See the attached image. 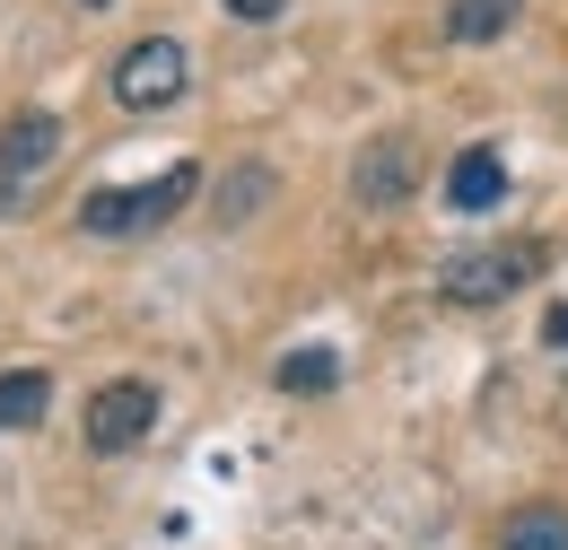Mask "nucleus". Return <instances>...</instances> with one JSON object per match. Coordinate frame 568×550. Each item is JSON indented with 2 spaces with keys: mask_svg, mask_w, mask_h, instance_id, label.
Listing matches in <instances>:
<instances>
[{
  "mask_svg": "<svg viewBox=\"0 0 568 550\" xmlns=\"http://www.w3.org/2000/svg\"><path fill=\"white\" fill-rule=\"evenodd\" d=\"M62 149H71V140H62V114H18V123L0 132V218H18V210L53 184Z\"/></svg>",
  "mask_w": 568,
  "mask_h": 550,
  "instance_id": "2",
  "label": "nucleus"
},
{
  "mask_svg": "<svg viewBox=\"0 0 568 550\" xmlns=\"http://www.w3.org/2000/svg\"><path fill=\"white\" fill-rule=\"evenodd\" d=\"M193 193H202V166H166V175H149V184H97V193L79 202V236H149V227H166Z\"/></svg>",
  "mask_w": 568,
  "mask_h": 550,
  "instance_id": "1",
  "label": "nucleus"
},
{
  "mask_svg": "<svg viewBox=\"0 0 568 550\" xmlns=\"http://www.w3.org/2000/svg\"><path fill=\"white\" fill-rule=\"evenodd\" d=\"M149 428H158V385L114 376L88 394V455H132V446H149Z\"/></svg>",
  "mask_w": 568,
  "mask_h": 550,
  "instance_id": "5",
  "label": "nucleus"
},
{
  "mask_svg": "<svg viewBox=\"0 0 568 550\" xmlns=\"http://www.w3.org/2000/svg\"><path fill=\"white\" fill-rule=\"evenodd\" d=\"M420 184V140L412 132H376L367 149L351 157V202L358 210H403Z\"/></svg>",
  "mask_w": 568,
  "mask_h": 550,
  "instance_id": "6",
  "label": "nucleus"
},
{
  "mask_svg": "<svg viewBox=\"0 0 568 550\" xmlns=\"http://www.w3.org/2000/svg\"><path fill=\"white\" fill-rule=\"evenodd\" d=\"M342 385V358L324 342H306V349H288L281 358V394H333Z\"/></svg>",
  "mask_w": 568,
  "mask_h": 550,
  "instance_id": "10",
  "label": "nucleus"
},
{
  "mask_svg": "<svg viewBox=\"0 0 568 550\" xmlns=\"http://www.w3.org/2000/svg\"><path fill=\"white\" fill-rule=\"evenodd\" d=\"M254 202H272V166H236L219 184V218H254Z\"/></svg>",
  "mask_w": 568,
  "mask_h": 550,
  "instance_id": "12",
  "label": "nucleus"
},
{
  "mask_svg": "<svg viewBox=\"0 0 568 550\" xmlns=\"http://www.w3.org/2000/svg\"><path fill=\"white\" fill-rule=\"evenodd\" d=\"M79 9H114V0H79Z\"/></svg>",
  "mask_w": 568,
  "mask_h": 550,
  "instance_id": "15",
  "label": "nucleus"
},
{
  "mask_svg": "<svg viewBox=\"0 0 568 550\" xmlns=\"http://www.w3.org/2000/svg\"><path fill=\"white\" fill-rule=\"evenodd\" d=\"M525 18V0H446V44H498Z\"/></svg>",
  "mask_w": 568,
  "mask_h": 550,
  "instance_id": "8",
  "label": "nucleus"
},
{
  "mask_svg": "<svg viewBox=\"0 0 568 550\" xmlns=\"http://www.w3.org/2000/svg\"><path fill=\"white\" fill-rule=\"evenodd\" d=\"M507 202V157L498 149H464L455 166H446V210H464V218H481V210Z\"/></svg>",
  "mask_w": 568,
  "mask_h": 550,
  "instance_id": "7",
  "label": "nucleus"
},
{
  "mask_svg": "<svg viewBox=\"0 0 568 550\" xmlns=\"http://www.w3.org/2000/svg\"><path fill=\"white\" fill-rule=\"evenodd\" d=\"M542 333H551V342L568 349V306H551V315H542Z\"/></svg>",
  "mask_w": 568,
  "mask_h": 550,
  "instance_id": "14",
  "label": "nucleus"
},
{
  "mask_svg": "<svg viewBox=\"0 0 568 550\" xmlns=\"http://www.w3.org/2000/svg\"><path fill=\"white\" fill-rule=\"evenodd\" d=\"M219 9H227V18H245V27H272L288 0H219Z\"/></svg>",
  "mask_w": 568,
  "mask_h": 550,
  "instance_id": "13",
  "label": "nucleus"
},
{
  "mask_svg": "<svg viewBox=\"0 0 568 550\" xmlns=\"http://www.w3.org/2000/svg\"><path fill=\"white\" fill-rule=\"evenodd\" d=\"M534 272H542V245H473V254H446V263H437V288H446L455 306H498V297H516Z\"/></svg>",
  "mask_w": 568,
  "mask_h": 550,
  "instance_id": "4",
  "label": "nucleus"
},
{
  "mask_svg": "<svg viewBox=\"0 0 568 550\" xmlns=\"http://www.w3.org/2000/svg\"><path fill=\"white\" fill-rule=\"evenodd\" d=\"M114 105L123 114H158V105H175L184 88H193V53L175 44V35H141V44H123V62H114Z\"/></svg>",
  "mask_w": 568,
  "mask_h": 550,
  "instance_id": "3",
  "label": "nucleus"
},
{
  "mask_svg": "<svg viewBox=\"0 0 568 550\" xmlns=\"http://www.w3.org/2000/svg\"><path fill=\"white\" fill-rule=\"evenodd\" d=\"M498 550H568V516L560 507H525V516H507Z\"/></svg>",
  "mask_w": 568,
  "mask_h": 550,
  "instance_id": "11",
  "label": "nucleus"
},
{
  "mask_svg": "<svg viewBox=\"0 0 568 550\" xmlns=\"http://www.w3.org/2000/svg\"><path fill=\"white\" fill-rule=\"evenodd\" d=\"M44 403H53V376L44 367H9L0 376V428H36Z\"/></svg>",
  "mask_w": 568,
  "mask_h": 550,
  "instance_id": "9",
  "label": "nucleus"
}]
</instances>
